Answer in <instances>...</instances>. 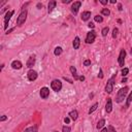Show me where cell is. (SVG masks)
<instances>
[{
	"mask_svg": "<svg viewBox=\"0 0 132 132\" xmlns=\"http://www.w3.org/2000/svg\"><path fill=\"white\" fill-rule=\"evenodd\" d=\"M109 2H110V3H112V4H114V3H117V0H110Z\"/></svg>",
	"mask_w": 132,
	"mask_h": 132,
	"instance_id": "obj_44",
	"label": "cell"
},
{
	"mask_svg": "<svg viewBox=\"0 0 132 132\" xmlns=\"http://www.w3.org/2000/svg\"><path fill=\"white\" fill-rule=\"evenodd\" d=\"M95 38H96V32L94 30L88 32L86 37V43H93L95 41Z\"/></svg>",
	"mask_w": 132,
	"mask_h": 132,
	"instance_id": "obj_5",
	"label": "cell"
},
{
	"mask_svg": "<svg viewBox=\"0 0 132 132\" xmlns=\"http://www.w3.org/2000/svg\"><path fill=\"white\" fill-rule=\"evenodd\" d=\"M118 33H119V29L118 28H114L113 30H112V37L113 38H116L118 36Z\"/></svg>",
	"mask_w": 132,
	"mask_h": 132,
	"instance_id": "obj_27",
	"label": "cell"
},
{
	"mask_svg": "<svg viewBox=\"0 0 132 132\" xmlns=\"http://www.w3.org/2000/svg\"><path fill=\"white\" fill-rule=\"evenodd\" d=\"M128 90H129L128 87H124V88L120 89L118 91L117 97H116V102H117V103H121L122 101H124V99L126 98V96L128 94Z\"/></svg>",
	"mask_w": 132,
	"mask_h": 132,
	"instance_id": "obj_1",
	"label": "cell"
},
{
	"mask_svg": "<svg viewBox=\"0 0 132 132\" xmlns=\"http://www.w3.org/2000/svg\"><path fill=\"white\" fill-rule=\"evenodd\" d=\"M104 125H105V120H104V119H101L100 121L98 122V124H97V129H100V128H102Z\"/></svg>",
	"mask_w": 132,
	"mask_h": 132,
	"instance_id": "obj_21",
	"label": "cell"
},
{
	"mask_svg": "<svg viewBox=\"0 0 132 132\" xmlns=\"http://www.w3.org/2000/svg\"><path fill=\"white\" fill-rule=\"evenodd\" d=\"M62 52H63L62 47H61V46H57V47L55 48V51H54V54H55V56H60V55L62 54Z\"/></svg>",
	"mask_w": 132,
	"mask_h": 132,
	"instance_id": "obj_19",
	"label": "cell"
},
{
	"mask_svg": "<svg viewBox=\"0 0 132 132\" xmlns=\"http://www.w3.org/2000/svg\"><path fill=\"white\" fill-rule=\"evenodd\" d=\"M129 132H132V123L130 124V129H129Z\"/></svg>",
	"mask_w": 132,
	"mask_h": 132,
	"instance_id": "obj_45",
	"label": "cell"
},
{
	"mask_svg": "<svg viewBox=\"0 0 132 132\" xmlns=\"http://www.w3.org/2000/svg\"><path fill=\"white\" fill-rule=\"evenodd\" d=\"M107 129H108V132H117V131H116V130H114V128H113V127H112L111 125H109Z\"/></svg>",
	"mask_w": 132,
	"mask_h": 132,
	"instance_id": "obj_30",
	"label": "cell"
},
{
	"mask_svg": "<svg viewBox=\"0 0 132 132\" xmlns=\"http://www.w3.org/2000/svg\"><path fill=\"white\" fill-rule=\"evenodd\" d=\"M77 117H78V112H77V110H71L70 112H69V118L70 119H72L73 121H75L76 119H77Z\"/></svg>",
	"mask_w": 132,
	"mask_h": 132,
	"instance_id": "obj_16",
	"label": "cell"
},
{
	"mask_svg": "<svg viewBox=\"0 0 132 132\" xmlns=\"http://www.w3.org/2000/svg\"><path fill=\"white\" fill-rule=\"evenodd\" d=\"M80 5H81V2L80 1H75L72 5H71V12L73 13V14H76L77 12H78V9H79V7H80Z\"/></svg>",
	"mask_w": 132,
	"mask_h": 132,
	"instance_id": "obj_9",
	"label": "cell"
},
{
	"mask_svg": "<svg viewBox=\"0 0 132 132\" xmlns=\"http://www.w3.org/2000/svg\"><path fill=\"white\" fill-rule=\"evenodd\" d=\"M69 70H70V72L72 73V76L74 77V79H75V80H76V79H79V76L76 74V68L74 67V66H70Z\"/></svg>",
	"mask_w": 132,
	"mask_h": 132,
	"instance_id": "obj_17",
	"label": "cell"
},
{
	"mask_svg": "<svg viewBox=\"0 0 132 132\" xmlns=\"http://www.w3.org/2000/svg\"><path fill=\"white\" fill-rule=\"evenodd\" d=\"M62 2H63V3H70L71 0H62Z\"/></svg>",
	"mask_w": 132,
	"mask_h": 132,
	"instance_id": "obj_39",
	"label": "cell"
},
{
	"mask_svg": "<svg viewBox=\"0 0 132 132\" xmlns=\"http://www.w3.org/2000/svg\"><path fill=\"white\" fill-rule=\"evenodd\" d=\"M105 110L107 113L111 112L112 110V101L110 98H107V101H106V104H105Z\"/></svg>",
	"mask_w": 132,
	"mask_h": 132,
	"instance_id": "obj_13",
	"label": "cell"
},
{
	"mask_svg": "<svg viewBox=\"0 0 132 132\" xmlns=\"http://www.w3.org/2000/svg\"><path fill=\"white\" fill-rule=\"evenodd\" d=\"M51 88L53 91L55 92H60L61 89H62V82L61 80L59 79H54L52 82H51Z\"/></svg>",
	"mask_w": 132,
	"mask_h": 132,
	"instance_id": "obj_4",
	"label": "cell"
},
{
	"mask_svg": "<svg viewBox=\"0 0 132 132\" xmlns=\"http://www.w3.org/2000/svg\"><path fill=\"white\" fill-rule=\"evenodd\" d=\"M98 77H100V78H102V77H103V73H102V69H101V68L99 69V74H98Z\"/></svg>",
	"mask_w": 132,
	"mask_h": 132,
	"instance_id": "obj_31",
	"label": "cell"
},
{
	"mask_svg": "<svg viewBox=\"0 0 132 132\" xmlns=\"http://www.w3.org/2000/svg\"><path fill=\"white\" fill-rule=\"evenodd\" d=\"M36 6H37V8H38V9L42 8V4H41V3H37V5H36Z\"/></svg>",
	"mask_w": 132,
	"mask_h": 132,
	"instance_id": "obj_40",
	"label": "cell"
},
{
	"mask_svg": "<svg viewBox=\"0 0 132 132\" xmlns=\"http://www.w3.org/2000/svg\"><path fill=\"white\" fill-rule=\"evenodd\" d=\"M97 107H98V103H94V104L91 106V108L89 109V114H91L92 112H94V111L97 109Z\"/></svg>",
	"mask_w": 132,
	"mask_h": 132,
	"instance_id": "obj_22",
	"label": "cell"
},
{
	"mask_svg": "<svg viewBox=\"0 0 132 132\" xmlns=\"http://www.w3.org/2000/svg\"><path fill=\"white\" fill-rule=\"evenodd\" d=\"M108 31H109V28H108V27H104V28L102 29V31H101L102 36H106L107 33H108Z\"/></svg>",
	"mask_w": 132,
	"mask_h": 132,
	"instance_id": "obj_25",
	"label": "cell"
},
{
	"mask_svg": "<svg viewBox=\"0 0 132 132\" xmlns=\"http://www.w3.org/2000/svg\"><path fill=\"white\" fill-rule=\"evenodd\" d=\"M14 30V28H11V29H9V30H7L6 32H5V34H9V33L11 32V31H13Z\"/></svg>",
	"mask_w": 132,
	"mask_h": 132,
	"instance_id": "obj_37",
	"label": "cell"
},
{
	"mask_svg": "<svg viewBox=\"0 0 132 132\" xmlns=\"http://www.w3.org/2000/svg\"><path fill=\"white\" fill-rule=\"evenodd\" d=\"M64 122H65V124H68V123L70 122V119H69V118H65V119H64Z\"/></svg>",
	"mask_w": 132,
	"mask_h": 132,
	"instance_id": "obj_36",
	"label": "cell"
},
{
	"mask_svg": "<svg viewBox=\"0 0 132 132\" xmlns=\"http://www.w3.org/2000/svg\"><path fill=\"white\" fill-rule=\"evenodd\" d=\"M125 57H126V51L123 48L120 51V55H119V58H118V62H119V65L121 67L124 66V63H125Z\"/></svg>",
	"mask_w": 132,
	"mask_h": 132,
	"instance_id": "obj_6",
	"label": "cell"
},
{
	"mask_svg": "<svg viewBox=\"0 0 132 132\" xmlns=\"http://www.w3.org/2000/svg\"><path fill=\"white\" fill-rule=\"evenodd\" d=\"M24 132H37V127H36V126L29 127V128H27Z\"/></svg>",
	"mask_w": 132,
	"mask_h": 132,
	"instance_id": "obj_20",
	"label": "cell"
},
{
	"mask_svg": "<svg viewBox=\"0 0 132 132\" xmlns=\"http://www.w3.org/2000/svg\"><path fill=\"white\" fill-rule=\"evenodd\" d=\"M84 65H85V66H89V65H91V61H90V60H85Z\"/></svg>",
	"mask_w": 132,
	"mask_h": 132,
	"instance_id": "obj_32",
	"label": "cell"
},
{
	"mask_svg": "<svg viewBox=\"0 0 132 132\" xmlns=\"http://www.w3.org/2000/svg\"><path fill=\"white\" fill-rule=\"evenodd\" d=\"M70 131H71V128L68 126H64L62 128V132H70Z\"/></svg>",
	"mask_w": 132,
	"mask_h": 132,
	"instance_id": "obj_28",
	"label": "cell"
},
{
	"mask_svg": "<svg viewBox=\"0 0 132 132\" xmlns=\"http://www.w3.org/2000/svg\"><path fill=\"white\" fill-rule=\"evenodd\" d=\"M114 82H116V73L107 80L106 85H105V92L110 94L113 91V86H114Z\"/></svg>",
	"mask_w": 132,
	"mask_h": 132,
	"instance_id": "obj_2",
	"label": "cell"
},
{
	"mask_svg": "<svg viewBox=\"0 0 132 132\" xmlns=\"http://www.w3.org/2000/svg\"><path fill=\"white\" fill-rule=\"evenodd\" d=\"M72 44H73V47H74V50H78V47H79V44H80V39H79V37H78V36H76V37L74 38V40H73Z\"/></svg>",
	"mask_w": 132,
	"mask_h": 132,
	"instance_id": "obj_18",
	"label": "cell"
},
{
	"mask_svg": "<svg viewBox=\"0 0 132 132\" xmlns=\"http://www.w3.org/2000/svg\"><path fill=\"white\" fill-rule=\"evenodd\" d=\"M101 13H102L103 15H109V14H110V10H109L108 8H103V9L101 10Z\"/></svg>",
	"mask_w": 132,
	"mask_h": 132,
	"instance_id": "obj_26",
	"label": "cell"
},
{
	"mask_svg": "<svg viewBox=\"0 0 132 132\" xmlns=\"http://www.w3.org/2000/svg\"><path fill=\"white\" fill-rule=\"evenodd\" d=\"M26 20H27V9L25 8V9H23L20 12L18 19H16V25H18V26H22L26 22Z\"/></svg>",
	"mask_w": 132,
	"mask_h": 132,
	"instance_id": "obj_3",
	"label": "cell"
},
{
	"mask_svg": "<svg viewBox=\"0 0 132 132\" xmlns=\"http://www.w3.org/2000/svg\"><path fill=\"white\" fill-rule=\"evenodd\" d=\"M56 5H57V2H56V1H54V0H53V1H50L48 6H47V11H48V13L53 11V9L56 7Z\"/></svg>",
	"mask_w": 132,
	"mask_h": 132,
	"instance_id": "obj_15",
	"label": "cell"
},
{
	"mask_svg": "<svg viewBox=\"0 0 132 132\" xmlns=\"http://www.w3.org/2000/svg\"><path fill=\"white\" fill-rule=\"evenodd\" d=\"M39 94H40V97H41L42 99H46V98L50 96V90H48V88H46V87L41 88Z\"/></svg>",
	"mask_w": 132,
	"mask_h": 132,
	"instance_id": "obj_10",
	"label": "cell"
},
{
	"mask_svg": "<svg viewBox=\"0 0 132 132\" xmlns=\"http://www.w3.org/2000/svg\"><path fill=\"white\" fill-rule=\"evenodd\" d=\"M94 20H95V22H97V23H102V21H103L102 16L99 15V14H97V15L94 16Z\"/></svg>",
	"mask_w": 132,
	"mask_h": 132,
	"instance_id": "obj_23",
	"label": "cell"
},
{
	"mask_svg": "<svg viewBox=\"0 0 132 132\" xmlns=\"http://www.w3.org/2000/svg\"><path fill=\"white\" fill-rule=\"evenodd\" d=\"M131 101H132V92L130 93V95H129V96H128V98H127L126 107H129V105H130V103H131Z\"/></svg>",
	"mask_w": 132,
	"mask_h": 132,
	"instance_id": "obj_24",
	"label": "cell"
},
{
	"mask_svg": "<svg viewBox=\"0 0 132 132\" xmlns=\"http://www.w3.org/2000/svg\"><path fill=\"white\" fill-rule=\"evenodd\" d=\"M13 13H14L13 10L7 11V12L5 13V16H4V29H5V30H6L7 27H8V22H9V20H10V18H11V15H12Z\"/></svg>",
	"mask_w": 132,
	"mask_h": 132,
	"instance_id": "obj_7",
	"label": "cell"
},
{
	"mask_svg": "<svg viewBox=\"0 0 132 132\" xmlns=\"http://www.w3.org/2000/svg\"><path fill=\"white\" fill-rule=\"evenodd\" d=\"M126 80H127V78H123V79H122V82H125Z\"/></svg>",
	"mask_w": 132,
	"mask_h": 132,
	"instance_id": "obj_46",
	"label": "cell"
},
{
	"mask_svg": "<svg viewBox=\"0 0 132 132\" xmlns=\"http://www.w3.org/2000/svg\"><path fill=\"white\" fill-rule=\"evenodd\" d=\"M6 119H7V117H6V116H2V117L0 118V121H1V122H3V121H5Z\"/></svg>",
	"mask_w": 132,
	"mask_h": 132,
	"instance_id": "obj_35",
	"label": "cell"
},
{
	"mask_svg": "<svg viewBox=\"0 0 132 132\" xmlns=\"http://www.w3.org/2000/svg\"><path fill=\"white\" fill-rule=\"evenodd\" d=\"M64 79H65V80H67V81L69 82V84H73V81H72L71 79H69L68 77H66V76H64Z\"/></svg>",
	"mask_w": 132,
	"mask_h": 132,
	"instance_id": "obj_34",
	"label": "cell"
},
{
	"mask_svg": "<svg viewBox=\"0 0 132 132\" xmlns=\"http://www.w3.org/2000/svg\"><path fill=\"white\" fill-rule=\"evenodd\" d=\"M118 8H119V10H120V11H122V9H123V8H122V4H121V3L118 5Z\"/></svg>",
	"mask_w": 132,
	"mask_h": 132,
	"instance_id": "obj_41",
	"label": "cell"
},
{
	"mask_svg": "<svg viewBox=\"0 0 132 132\" xmlns=\"http://www.w3.org/2000/svg\"><path fill=\"white\" fill-rule=\"evenodd\" d=\"M11 67H12L13 69H21V68L23 67V64H22V62L19 61V60H14V61L11 62Z\"/></svg>",
	"mask_w": 132,
	"mask_h": 132,
	"instance_id": "obj_12",
	"label": "cell"
},
{
	"mask_svg": "<svg viewBox=\"0 0 132 132\" xmlns=\"http://www.w3.org/2000/svg\"><path fill=\"white\" fill-rule=\"evenodd\" d=\"M100 132H108V129H107V128H103Z\"/></svg>",
	"mask_w": 132,
	"mask_h": 132,
	"instance_id": "obj_42",
	"label": "cell"
},
{
	"mask_svg": "<svg viewBox=\"0 0 132 132\" xmlns=\"http://www.w3.org/2000/svg\"><path fill=\"white\" fill-rule=\"evenodd\" d=\"M27 76H28V79H29L30 81H33V80H35V79L37 78L38 74H37V72H36L35 70L30 69V70L28 71V73H27Z\"/></svg>",
	"mask_w": 132,
	"mask_h": 132,
	"instance_id": "obj_8",
	"label": "cell"
},
{
	"mask_svg": "<svg viewBox=\"0 0 132 132\" xmlns=\"http://www.w3.org/2000/svg\"><path fill=\"white\" fill-rule=\"evenodd\" d=\"M90 16H91V11H84L81 13L80 18H81L82 21H88L90 19Z\"/></svg>",
	"mask_w": 132,
	"mask_h": 132,
	"instance_id": "obj_14",
	"label": "cell"
},
{
	"mask_svg": "<svg viewBox=\"0 0 132 132\" xmlns=\"http://www.w3.org/2000/svg\"><path fill=\"white\" fill-rule=\"evenodd\" d=\"M107 2H108L107 0H100V3H101V4H103V5H106V4H107Z\"/></svg>",
	"mask_w": 132,
	"mask_h": 132,
	"instance_id": "obj_33",
	"label": "cell"
},
{
	"mask_svg": "<svg viewBox=\"0 0 132 132\" xmlns=\"http://www.w3.org/2000/svg\"><path fill=\"white\" fill-rule=\"evenodd\" d=\"M79 80L84 81V80H85V76H82V75H81V76H79Z\"/></svg>",
	"mask_w": 132,
	"mask_h": 132,
	"instance_id": "obj_43",
	"label": "cell"
},
{
	"mask_svg": "<svg viewBox=\"0 0 132 132\" xmlns=\"http://www.w3.org/2000/svg\"><path fill=\"white\" fill-rule=\"evenodd\" d=\"M35 61H36V58H35V56L33 55V56H30L29 57V59L27 60V63H26V66L28 68H32L33 66H34V64H35Z\"/></svg>",
	"mask_w": 132,
	"mask_h": 132,
	"instance_id": "obj_11",
	"label": "cell"
},
{
	"mask_svg": "<svg viewBox=\"0 0 132 132\" xmlns=\"http://www.w3.org/2000/svg\"><path fill=\"white\" fill-rule=\"evenodd\" d=\"M94 26H95V25H94L93 23H89V24H88V27H89V28H92V29H93Z\"/></svg>",
	"mask_w": 132,
	"mask_h": 132,
	"instance_id": "obj_38",
	"label": "cell"
},
{
	"mask_svg": "<svg viewBox=\"0 0 132 132\" xmlns=\"http://www.w3.org/2000/svg\"><path fill=\"white\" fill-rule=\"evenodd\" d=\"M128 72H129V69H128V68L125 67V68L122 69V75H123V76H126V75L128 74Z\"/></svg>",
	"mask_w": 132,
	"mask_h": 132,
	"instance_id": "obj_29",
	"label": "cell"
}]
</instances>
